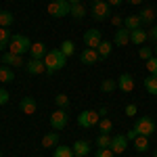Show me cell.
<instances>
[{"mask_svg": "<svg viewBox=\"0 0 157 157\" xmlns=\"http://www.w3.org/2000/svg\"><path fill=\"white\" fill-rule=\"evenodd\" d=\"M44 65H46V75H52L55 71H61L65 65H67V57L61 52V48H52L46 52L44 57Z\"/></svg>", "mask_w": 157, "mask_h": 157, "instance_id": "6da1fadb", "label": "cell"}, {"mask_svg": "<svg viewBox=\"0 0 157 157\" xmlns=\"http://www.w3.org/2000/svg\"><path fill=\"white\" fill-rule=\"evenodd\" d=\"M29 48H32V42H29L27 36H23V34H15V36H11V42H9V50H11V52L23 57L25 52H29Z\"/></svg>", "mask_w": 157, "mask_h": 157, "instance_id": "7a4b0ae2", "label": "cell"}, {"mask_svg": "<svg viewBox=\"0 0 157 157\" xmlns=\"http://www.w3.org/2000/svg\"><path fill=\"white\" fill-rule=\"evenodd\" d=\"M46 11H48L50 17H55V19H61V17L69 15V11H71V4H69L67 0H52V2H48Z\"/></svg>", "mask_w": 157, "mask_h": 157, "instance_id": "3957f363", "label": "cell"}, {"mask_svg": "<svg viewBox=\"0 0 157 157\" xmlns=\"http://www.w3.org/2000/svg\"><path fill=\"white\" fill-rule=\"evenodd\" d=\"M134 130H136V134L151 136V134L157 130V126H155V121H153V117H149V115H143V117H138V120L134 121Z\"/></svg>", "mask_w": 157, "mask_h": 157, "instance_id": "277c9868", "label": "cell"}, {"mask_svg": "<svg viewBox=\"0 0 157 157\" xmlns=\"http://www.w3.org/2000/svg\"><path fill=\"white\" fill-rule=\"evenodd\" d=\"M98 121H101L98 111H88V109H86V111H82V113L78 115V126H80V128H88V130H90V128L97 126Z\"/></svg>", "mask_w": 157, "mask_h": 157, "instance_id": "5b68a950", "label": "cell"}, {"mask_svg": "<svg viewBox=\"0 0 157 157\" xmlns=\"http://www.w3.org/2000/svg\"><path fill=\"white\" fill-rule=\"evenodd\" d=\"M90 17L94 21H105V19H109L111 17V6L107 4V0L105 2H94L90 6Z\"/></svg>", "mask_w": 157, "mask_h": 157, "instance_id": "8992f818", "label": "cell"}, {"mask_svg": "<svg viewBox=\"0 0 157 157\" xmlns=\"http://www.w3.org/2000/svg\"><path fill=\"white\" fill-rule=\"evenodd\" d=\"M67 121H69V117H67V111L65 109L57 107V111L50 113V128L52 130H63L67 126Z\"/></svg>", "mask_w": 157, "mask_h": 157, "instance_id": "52a82bcc", "label": "cell"}, {"mask_svg": "<svg viewBox=\"0 0 157 157\" xmlns=\"http://www.w3.org/2000/svg\"><path fill=\"white\" fill-rule=\"evenodd\" d=\"M103 42V36H101V29H86L84 32V44L86 48H98V44Z\"/></svg>", "mask_w": 157, "mask_h": 157, "instance_id": "ba28073f", "label": "cell"}, {"mask_svg": "<svg viewBox=\"0 0 157 157\" xmlns=\"http://www.w3.org/2000/svg\"><path fill=\"white\" fill-rule=\"evenodd\" d=\"M2 65H9V67H23L25 61L21 55H15L11 50H4L2 52Z\"/></svg>", "mask_w": 157, "mask_h": 157, "instance_id": "9c48e42d", "label": "cell"}, {"mask_svg": "<svg viewBox=\"0 0 157 157\" xmlns=\"http://www.w3.org/2000/svg\"><path fill=\"white\" fill-rule=\"evenodd\" d=\"M25 71L32 73V75H42V73H46V65L40 59H29L25 61Z\"/></svg>", "mask_w": 157, "mask_h": 157, "instance_id": "30bf717a", "label": "cell"}, {"mask_svg": "<svg viewBox=\"0 0 157 157\" xmlns=\"http://www.w3.org/2000/svg\"><path fill=\"white\" fill-rule=\"evenodd\" d=\"M128 143H130V140H128L124 134H117V136H113V138H111V147H109V149H111L115 155H121V153L128 149Z\"/></svg>", "mask_w": 157, "mask_h": 157, "instance_id": "8fae6325", "label": "cell"}, {"mask_svg": "<svg viewBox=\"0 0 157 157\" xmlns=\"http://www.w3.org/2000/svg\"><path fill=\"white\" fill-rule=\"evenodd\" d=\"M126 44H130V32L121 25L115 29V38H113V46H126Z\"/></svg>", "mask_w": 157, "mask_h": 157, "instance_id": "7c38bea8", "label": "cell"}, {"mask_svg": "<svg viewBox=\"0 0 157 157\" xmlns=\"http://www.w3.org/2000/svg\"><path fill=\"white\" fill-rule=\"evenodd\" d=\"M19 109L23 111L25 115H34L36 109H38L36 98H34V97H23V98H21V103H19Z\"/></svg>", "mask_w": 157, "mask_h": 157, "instance_id": "4fadbf2b", "label": "cell"}, {"mask_svg": "<svg viewBox=\"0 0 157 157\" xmlns=\"http://www.w3.org/2000/svg\"><path fill=\"white\" fill-rule=\"evenodd\" d=\"M80 61H82L84 65H94V63L101 61V57H98V52L94 48H84L80 52Z\"/></svg>", "mask_w": 157, "mask_h": 157, "instance_id": "5bb4252c", "label": "cell"}, {"mask_svg": "<svg viewBox=\"0 0 157 157\" xmlns=\"http://www.w3.org/2000/svg\"><path fill=\"white\" fill-rule=\"evenodd\" d=\"M117 88H120L121 92H132L134 90V78L130 73H121L120 78H117Z\"/></svg>", "mask_w": 157, "mask_h": 157, "instance_id": "9a60e30c", "label": "cell"}, {"mask_svg": "<svg viewBox=\"0 0 157 157\" xmlns=\"http://www.w3.org/2000/svg\"><path fill=\"white\" fill-rule=\"evenodd\" d=\"M147 40H149V34H147V29H132L130 32V42L132 44H136V46H143Z\"/></svg>", "mask_w": 157, "mask_h": 157, "instance_id": "2e32d148", "label": "cell"}, {"mask_svg": "<svg viewBox=\"0 0 157 157\" xmlns=\"http://www.w3.org/2000/svg\"><path fill=\"white\" fill-rule=\"evenodd\" d=\"M71 149H73V155L75 157H86L90 153V143L88 140H75Z\"/></svg>", "mask_w": 157, "mask_h": 157, "instance_id": "e0dca14e", "label": "cell"}, {"mask_svg": "<svg viewBox=\"0 0 157 157\" xmlns=\"http://www.w3.org/2000/svg\"><path fill=\"white\" fill-rule=\"evenodd\" d=\"M46 52H48V50H46V44H44V42H34V44H32V48H29V55H32V59H44V57H46Z\"/></svg>", "mask_w": 157, "mask_h": 157, "instance_id": "ac0fdd59", "label": "cell"}, {"mask_svg": "<svg viewBox=\"0 0 157 157\" xmlns=\"http://www.w3.org/2000/svg\"><path fill=\"white\" fill-rule=\"evenodd\" d=\"M57 145H59V132H57V130L44 134V138H42V147H44V149H55Z\"/></svg>", "mask_w": 157, "mask_h": 157, "instance_id": "d6986e66", "label": "cell"}, {"mask_svg": "<svg viewBox=\"0 0 157 157\" xmlns=\"http://www.w3.org/2000/svg\"><path fill=\"white\" fill-rule=\"evenodd\" d=\"M145 90L149 92V94H153V97H157V75L155 73H149V78H145Z\"/></svg>", "mask_w": 157, "mask_h": 157, "instance_id": "ffe728a7", "label": "cell"}, {"mask_svg": "<svg viewBox=\"0 0 157 157\" xmlns=\"http://www.w3.org/2000/svg\"><path fill=\"white\" fill-rule=\"evenodd\" d=\"M124 27H126L128 32H132V29H138V27H143V23H140V17H138V15H128V17L124 19Z\"/></svg>", "mask_w": 157, "mask_h": 157, "instance_id": "44dd1931", "label": "cell"}, {"mask_svg": "<svg viewBox=\"0 0 157 157\" xmlns=\"http://www.w3.org/2000/svg\"><path fill=\"white\" fill-rule=\"evenodd\" d=\"M140 23L143 25H153V21H155V11L151 9V6H147V9H143L140 11Z\"/></svg>", "mask_w": 157, "mask_h": 157, "instance_id": "7402d4cb", "label": "cell"}, {"mask_svg": "<svg viewBox=\"0 0 157 157\" xmlns=\"http://www.w3.org/2000/svg\"><path fill=\"white\" fill-rule=\"evenodd\" d=\"M13 80H15V73L9 65H0V82L2 84H11Z\"/></svg>", "mask_w": 157, "mask_h": 157, "instance_id": "603a6c76", "label": "cell"}, {"mask_svg": "<svg viewBox=\"0 0 157 157\" xmlns=\"http://www.w3.org/2000/svg\"><path fill=\"white\" fill-rule=\"evenodd\" d=\"M69 15H71L73 19H78V21H80V19H84L86 15H88V9H86L82 2H80V4H71V11H69Z\"/></svg>", "mask_w": 157, "mask_h": 157, "instance_id": "cb8c5ba5", "label": "cell"}, {"mask_svg": "<svg viewBox=\"0 0 157 157\" xmlns=\"http://www.w3.org/2000/svg\"><path fill=\"white\" fill-rule=\"evenodd\" d=\"M132 143H134V149H136L138 153H145L147 149H149V136H143V134H138V136L134 138Z\"/></svg>", "mask_w": 157, "mask_h": 157, "instance_id": "d4e9b609", "label": "cell"}, {"mask_svg": "<svg viewBox=\"0 0 157 157\" xmlns=\"http://www.w3.org/2000/svg\"><path fill=\"white\" fill-rule=\"evenodd\" d=\"M9 42H11V32H9V27H0V52L9 50Z\"/></svg>", "mask_w": 157, "mask_h": 157, "instance_id": "484cf974", "label": "cell"}, {"mask_svg": "<svg viewBox=\"0 0 157 157\" xmlns=\"http://www.w3.org/2000/svg\"><path fill=\"white\" fill-rule=\"evenodd\" d=\"M52 157H75V155H73V149H71V147L57 145V147H55V153H52Z\"/></svg>", "mask_w": 157, "mask_h": 157, "instance_id": "4316f807", "label": "cell"}, {"mask_svg": "<svg viewBox=\"0 0 157 157\" xmlns=\"http://www.w3.org/2000/svg\"><path fill=\"white\" fill-rule=\"evenodd\" d=\"M111 50H113V42H101L98 44V48H97V52H98V57L101 59H107L109 55H111Z\"/></svg>", "mask_w": 157, "mask_h": 157, "instance_id": "83f0119b", "label": "cell"}, {"mask_svg": "<svg viewBox=\"0 0 157 157\" xmlns=\"http://www.w3.org/2000/svg\"><path fill=\"white\" fill-rule=\"evenodd\" d=\"M15 17H13L11 11H0V27H11Z\"/></svg>", "mask_w": 157, "mask_h": 157, "instance_id": "f1b7e54d", "label": "cell"}, {"mask_svg": "<svg viewBox=\"0 0 157 157\" xmlns=\"http://www.w3.org/2000/svg\"><path fill=\"white\" fill-rule=\"evenodd\" d=\"M97 126H98V134H109L111 128H113V121L109 120V117H101V121H98Z\"/></svg>", "mask_w": 157, "mask_h": 157, "instance_id": "f546056e", "label": "cell"}, {"mask_svg": "<svg viewBox=\"0 0 157 157\" xmlns=\"http://www.w3.org/2000/svg\"><path fill=\"white\" fill-rule=\"evenodd\" d=\"M61 52H63V55H65V57H71L73 52H75V44H73L71 40H63V42H61Z\"/></svg>", "mask_w": 157, "mask_h": 157, "instance_id": "4dcf8cb0", "label": "cell"}, {"mask_svg": "<svg viewBox=\"0 0 157 157\" xmlns=\"http://www.w3.org/2000/svg\"><path fill=\"white\" fill-rule=\"evenodd\" d=\"M115 88H117V80H103V82H101V90H103V92H113V90H115Z\"/></svg>", "mask_w": 157, "mask_h": 157, "instance_id": "1f68e13d", "label": "cell"}, {"mask_svg": "<svg viewBox=\"0 0 157 157\" xmlns=\"http://www.w3.org/2000/svg\"><path fill=\"white\" fill-rule=\"evenodd\" d=\"M97 147L98 149H107V147H111V136H109V134H98L97 136Z\"/></svg>", "mask_w": 157, "mask_h": 157, "instance_id": "d6a6232c", "label": "cell"}, {"mask_svg": "<svg viewBox=\"0 0 157 157\" xmlns=\"http://www.w3.org/2000/svg\"><path fill=\"white\" fill-rule=\"evenodd\" d=\"M153 55H155V52H153L151 46H140V48H138V57H140L143 61H149Z\"/></svg>", "mask_w": 157, "mask_h": 157, "instance_id": "836d02e7", "label": "cell"}, {"mask_svg": "<svg viewBox=\"0 0 157 157\" xmlns=\"http://www.w3.org/2000/svg\"><path fill=\"white\" fill-rule=\"evenodd\" d=\"M55 103H57V107H59V109H65L67 105H69V98H67V94L59 92V94L55 97Z\"/></svg>", "mask_w": 157, "mask_h": 157, "instance_id": "e575fe53", "label": "cell"}, {"mask_svg": "<svg viewBox=\"0 0 157 157\" xmlns=\"http://www.w3.org/2000/svg\"><path fill=\"white\" fill-rule=\"evenodd\" d=\"M145 65H147V69H149V73H155V75H157V57H155V55L147 61Z\"/></svg>", "mask_w": 157, "mask_h": 157, "instance_id": "d590c367", "label": "cell"}, {"mask_svg": "<svg viewBox=\"0 0 157 157\" xmlns=\"http://www.w3.org/2000/svg\"><path fill=\"white\" fill-rule=\"evenodd\" d=\"M115 155V153H113V151H111V149H97V157H113Z\"/></svg>", "mask_w": 157, "mask_h": 157, "instance_id": "8d00e7d4", "label": "cell"}, {"mask_svg": "<svg viewBox=\"0 0 157 157\" xmlns=\"http://www.w3.org/2000/svg\"><path fill=\"white\" fill-rule=\"evenodd\" d=\"M9 98H11V94H9L4 88H0V105H6V103H9Z\"/></svg>", "mask_w": 157, "mask_h": 157, "instance_id": "74e56055", "label": "cell"}, {"mask_svg": "<svg viewBox=\"0 0 157 157\" xmlns=\"http://www.w3.org/2000/svg\"><path fill=\"white\" fill-rule=\"evenodd\" d=\"M147 34H149V40H153V42L157 44V23H155V25H151V29H149Z\"/></svg>", "mask_w": 157, "mask_h": 157, "instance_id": "f35d334b", "label": "cell"}, {"mask_svg": "<svg viewBox=\"0 0 157 157\" xmlns=\"http://www.w3.org/2000/svg\"><path fill=\"white\" fill-rule=\"evenodd\" d=\"M136 111H138V109H136V105H134V103H130V105L126 107V115H128V117H134V115H136Z\"/></svg>", "mask_w": 157, "mask_h": 157, "instance_id": "ab89813d", "label": "cell"}, {"mask_svg": "<svg viewBox=\"0 0 157 157\" xmlns=\"http://www.w3.org/2000/svg\"><path fill=\"white\" fill-rule=\"evenodd\" d=\"M111 23L115 25V27H121V25H124V19H121L120 15H113V17H111Z\"/></svg>", "mask_w": 157, "mask_h": 157, "instance_id": "60d3db41", "label": "cell"}, {"mask_svg": "<svg viewBox=\"0 0 157 157\" xmlns=\"http://www.w3.org/2000/svg\"><path fill=\"white\" fill-rule=\"evenodd\" d=\"M136 136H138V134H136V130H128V134H126V138H128V140H134V138H136Z\"/></svg>", "mask_w": 157, "mask_h": 157, "instance_id": "b9f144b4", "label": "cell"}, {"mask_svg": "<svg viewBox=\"0 0 157 157\" xmlns=\"http://www.w3.org/2000/svg\"><path fill=\"white\" fill-rule=\"evenodd\" d=\"M109 6H120V4H124V0H107Z\"/></svg>", "mask_w": 157, "mask_h": 157, "instance_id": "7bdbcfd3", "label": "cell"}, {"mask_svg": "<svg viewBox=\"0 0 157 157\" xmlns=\"http://www.w3.org/2000/svg\"><path fill=\"white\" fill-rule=\"evenodd\" d=\"M107 113H109L107 107H101V109H98V115H101V117H107Z\"/></svg>", "mask_w": 157, "mask_h": 157, "instance_id": "ee69618b", "label": "cell"}, {"mask_svg": "<svg viewBox=\"0 0 157 157\" xmlns=\"http://www.w3.org/2000/svg\"><path fill=\"white\" fill-rule=\"evenodd\" d=\"M67 2H69V4H80L82 0H67Z\"/></svg>", "mask_w": 157, "mask_h": 157, "instance_id": "f6af8a7d", "label": "cell"}, {"mask_svg": "<svg viewBox=\"0 0 157 157\" xmlns=\"http://www.w3.org/2000/svg\"><path fill=\"white\" fill-rule=\"evenodd\" d=\"M128 2H130V4H140L143 0H128Z\"/></svg>", "mask_w": 157, "mask_h": 157, "instance_id": "bcb514c9", "label": "cell"}, {"mask_svg": "<svg viewBox=\"0 0 157 157\" xmlns=\"http://www.w3.org/2000/svg\"><path fill=\"white\" fill-rule=\"evenodd\" d=\"M153 52H155V57H157V44H155V48H153Z\"/></svg>", "mask_w": 157, "mask_h": 157, "instance_id": "7dc6e473", "label": "cell"}, {"mask_svg": "<svg viewBox=\"0 0 157 157\" xmlns=\"http://www.w3.org/2000/svg\"><path fill=\"white\" fill-rule=\"evenodd\" d=\"M153 157H157V149H155V151H153Z\"/></svg>", "mask_w": 157, "mask_h": 157, "instance_id": "c3c4849f", "label": "cell"}, {"mask_svg": "<svg viewBox=\"0 0 157 157\" xmlns=\"http://www.w3.org/2000/svg\"><path fill=\"white\" fill-rule=\"evenodd\" d=\"M0 65H2V55H0Z\"/></svg>", "mask_w": 157, "mask_h": 157, "instance_id": "681fc988", "label": "cell"}, {"mask_svg": "<svg viewBox=\"0 0 157 157\" xmlns=\"http://www.w3.org/2000/svg\"><path fill=\"white\" fill-rule=\"evenodd\" d=\"M94 2H105V0H94Z\"/></svg>", "mask_w": 157, "mask_h": 157, "instance_id": "f907efd6", "label": "cell"}, {"mask_svg": "<svg viewBox=\"0 0 157 157\" xmlns=\"http://www.w3.org/2000/svg\"><path fill=\"white\" fill-rule=\"evenodd\" d=\"M0 11H2V9H0Z\"/></svg>", "mask_w": 157, "mask_h": 157, "instance_id": "816d5d0a", "label": "cell"}, {"mask_svg": "<svg viewBox=\"0 0 157 157\" xmlns=\"http://www.w3.org/2000/svg\"><path fill=\"white\" fill-rule=\"evenodd\" d=\"M0 157H2V155H0Z\"/></svg>", "mask_w": 157, "mask_h": 157, "instance_id": "f5cc1de1", "label": "cell"}]
</instances>
